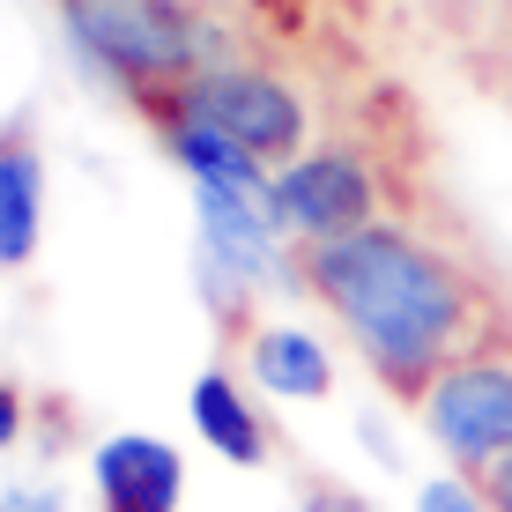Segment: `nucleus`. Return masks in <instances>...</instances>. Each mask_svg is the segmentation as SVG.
<instances>
[{"label": "nucleus", "instance_id": "nucleus-10", "mask_svg": "<svg viewBox=\"0 0 512 512\" xmlns=\"http://www.w3.org/2000/svg\"><path fill=\"white\" fill-rule=\"evenodd\" d=\"M245 372L275 401H327L334 394V349L305 327H253L245 334Z\"/></svg>", "mask_w": 512, "mask_h": 512}, {"label": "nucleus", "instance_id": "nucleus-2", "mask_svg": "<svg viewBox=\"0 0 512 512\" xmlns=\"http://www.w3.org/2000/svg\"><path fill=\"white\" fill-rule=\"evenodd\" d=\"M52 15H60V38L75 45V60L97 67L112 90L141 97V112L186 90L223 52L216 23L193 0H52Z\"/></svg>", "mask_w": 512, "mask_h": 512}, {"label": "nucleus", "instance_id": "nucleus-1", "mask_svg": "<svg viewBox=\"0 0 512 512\" xmlns=\"http://www.w3.org/2000/svg\"><path fill=\"white\" fill-rule=\"evenodd\" d=\"M297 275L394 394H423L446 364L483 349V290L446 245L416 238L409 223L379 216L349 238L305 245Z\"/></svg>", "mask_w": 512, "mask_h": 512}, {"label": "nucleus", "instance_id": "nucleus-8", "mask_svg": "<svg viewBox=\"0 0 512 512\" xmlns=\"http://www.w3.org/2000/svg\"><path fill=\"white\" fill-rule=\"evenodd\" d=\"M149 112H156V134H164L171 164H179L193 186H253V193H268L275 171L260 164L253 149H238V141L223 134V127H208V119L193 112V104H179V97H156Z\"/></svg>", "mask_w": 512, "mask_h": 512}, {"label": "nucleus", "instance_id": "nucleus-14", "mask_svg": "<svg viewBox=\"0 0 512 512\" xmlns=\"http://www.w3.org/2000/svg\"><path fill=\"white\" fill-rule=\"evenodd\" d=\"M23 423H30L23 386H15V379H0V453H15V446H23Z\"/></svg>", "mask_w": 512, "mask_h": 512}, {"label": "nucleus", "instance_id": "nucleus-11", "mask_svg": "<svg viewBox=\"0 0 512 512\" xmlns=\"http://www.w3.org/2000/svg\"><path fill=\"white\" fill-rule=\"evenodd\" d=\"M186 416H193V431L208 438L216 461H231V468H260V461H268V416L245 401V386L231 372H201V379H193Z\"/></svg>", "mask_w": 512, "mask_h": 512}, {"label": "nucleus", "instance_id": "nucleus-13", "mask_svg": "<svg viewBox=\"0 0 512 512\" xmlns=\"http://www.w3.org/2000/svg\"><path fill=\"white\" fill-rule=\"evenodd\" d=\"M297 512H372V498H357L349 483H305Z\"/></svg>", "mask_w": 512, "mask_h": 512}, {"label": "nucleus", "instance_id": "nucleus-3", "mask_svg": "<svg viewBox=\"0 0 512 512\" xmlns=\"http://www.w3.org/2000/svg\"><path fill=\"white\" fill-rule=\"evenodd\" d=\"M171 97L193 104L208 127H223V134L238 141V149H253L268 171H282L290 156H305V141H312V112H305V97H297L282 75H268V67L216 60V67H201V75H193L186 90H171Z\"/></svg>", "mask_w": 512, "mask_h": 512}, {"label": "nucleus", "instance_id": "nucleus-16", "mask_svg": "<svg viewBox=\"0 0 512 512\" xmlns=\"http://www.w3.org/2000/svg\"><path fill=\"white\" fill-rule=\"evenodd\" d=\"M483 490H490V505H498V512H512V453L483 468Z\"/></svg>", "mask_w": 512, "mask_h": 512}, {"label": "nucleus", "instance_id": "nucleus-9", "mask_svg": "<svg viewBox=\"0 0 512 512\" xmlns=\"http://www.w3.org/2000/svg\"><path fill=\"white\" fill-rule=\"evenodd\" d=\"M45 238V156L23 127L0 134V275L30 268Z\"/></svg>", "mask_w": 512, "mask_h": 512}, {"label": "nucleus", "instance_id": "nucleus-7", "mask_svg": "<svg viewBox=\"0 0 512 512\" xmlns=\"http://www.w3.org/2000/svg\"><path fill=\"white\" fill-rule=\"evenodd\" d=\"M90 498L97 512H179L186 461L156 431H112L90 446Z\"/></svg>", "mask_w": 512, "mask_h": 512}, {"label": "nucleus", "instance_id": "nucleus-4", "mask_svg": "<svg viewBox=\"0 0 512 512\" xmlns=\"http://www.w3.org/2000/svg\"><path fill=\"white\" fill-rule=\"evenodd\" d=\"M268 216L282 238L327 245L379 223V171L357 149H305L268 179Z\"/></svg>", "mask_w": 512, "mask_h": 512}, {"label": "nucleus", "instance_id": "nucleus-15", "mask_svg": "<svg viewBox=\"0 0 512 512\" xmlns=\"http://www.w3.org/2000/svg\"><path fill=\"white\" fill-rule=\"evenodd\" d=\"M60 483H8L0 490V512H60Z\"/></svg>", "mask_w": 512, "mask_h": 512}, {"label": "nucleus", "instance_id": "nucleus-6", "mask_svg": "<svg viewBox=\"0 0 512 512\" xmlns=\"http://www.w3.org/2000/svg\"><path fill=\"white\" fill-rule=\"evenodd\" d=\"M416 409H423V431H431L453 461H468L483 475L490 461L512 453V364L490 357V349H475V357L446 364V372L423 386Z\"/></svg>", "mask_w": 512, "mask_h": 512}, {"label": "nucleus", "instance_id": "nucleus-12", "mask_svg": "<svg viewBox=\"0 0 512 512\" xmlns=\"http://www.w3.org/2000/svg\"><path fill=\"white\" fill-rule=\"evenodd\" d=\"M416 512H498L483 490V475H431L416 490Z\"/></svg>", "mask_w": 512, "mask_h": 512}, {"label": "nucleus", "instance_id": "nucleus-5", "mask_svg": "<svg viewBox=\"0 0 512 512\" xmlns=\"http://www.w3.org/2000/svg\"><path fill=\"white\" fill-rule=\"evenodd\" d=\"M193 223H201V290H216L223 312L260 297L282 268V231L268 216V193L253 186H193Z\"/></svg>", "mask_w": 512, "mask_h": 512}]
</instances>
